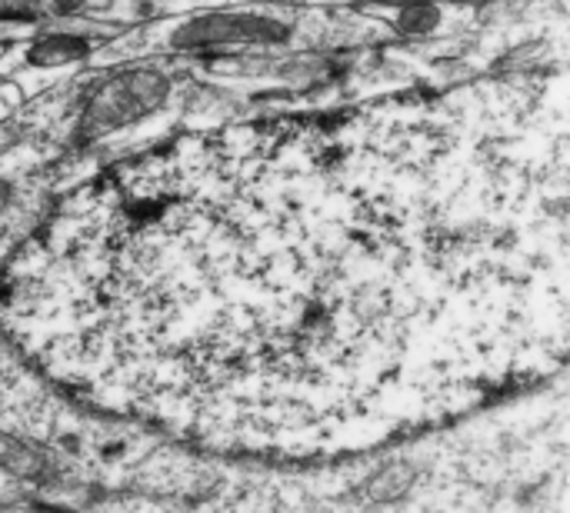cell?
<instances>
[{
    "instance_id": "4",
    "label": "cell",
    "mask_w": 570,
    "mask_h": 513,
    "mask_svg": "<svg viewBox=\"0 0 570 513\" xmlns=\"http://www.w3.org/2000/svg\"><path fill=\"white\" fill-rule=\"evenodd\" d=\"M448 10L438 3H411L397 13V30L404 37H431L444 27Z\"/></svg>"
},
{
    "instance_id": "2",
    "label": "cell",
    "mask_w": 570,
    "mask_h": 513,
    "mask_svg": "<svg viewBox=\"0 0 570 513\" xmlns=\"http://www.w3.org/2000/svg\"><path fill=\"white\" fill-rule=\"evenodd\" d=\"M167 93V80L154 70H137V73H124L120 80H114L110 87L100 90V97L87 107L83 117V137H104L114 127L130 124L137 114H147L160 103V97Z\"/></svg>"
},
{
    "instance_id": "6",
    "label": "cell",
    "mask_w": 570,
    "mask_h": 513,
    "mask_svg": "<svg viewBox=\"0 0 570 513\" xmlns=\"http://www.w3.org/2000/svg\"><path fill=\"white\" fill-rule=\"evenodd\" d=\"M0 207H3V200H0Z\"/></svg>"
},
{
    "instance_id": "1",
    "label": "cell",
    "mask_w": 570,
    "mask_h": 513,
    "mask_svg": "<svg viewBox=\"0 0 570 513\" xmlns=\"http://www.w3.org/2000/svg\"><path fill=\"white\" fill-rule=\"evenodd\" d=\"M297 37L291 20L264 13H204L177 23H157L137 33V50L170 47V50H210L234 43H287Z\"/></svg>"
},
{
    "instance_id": "5",
    "label": "cell",
    "mask_w": 570,
    "mask_h": 513,
    "mask_svg": "<svg viewBox=\"0 0 570 513\" xmlns=\"http://www.w3.org/2000/svg\"><path fill=\"white\" fill-rule=\"evenodd\" d=\"M13 90H7V87H0V117L10 110V103H13V97H10Z\"/></svg>"
},
{
    "instance_id": "3",
    "label": "cell",
    "mask_w": 570,
    "mask_h": 513,
    "mask_svg": "<svg viewBox=\"0 0 570 513\" xmlns=\"http://www.w3.org/2000/svg\"><path fill=\"white\" fill-rule=\"evenodd\" d=\"M90 53V33H47L23 47V70H60Z\"/></svg>"
}]
</instances>
